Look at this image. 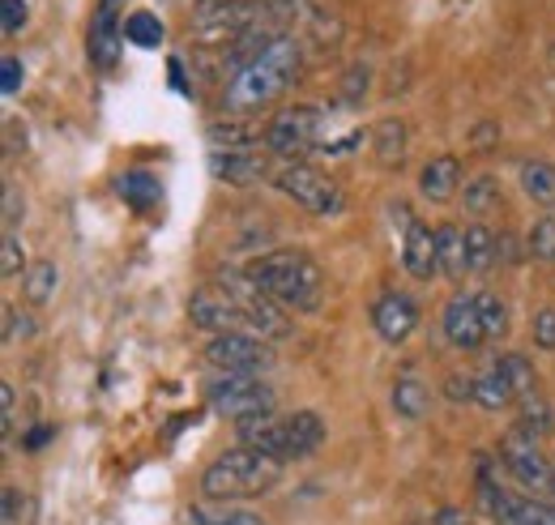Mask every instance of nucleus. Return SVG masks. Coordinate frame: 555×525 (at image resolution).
Listing matches in <instances>:
<instances>
[{
  "instance_id": "obj_8",
  "label": "nucleus",
  "mask_w": 555,
  "mask_h": 525,
  "mask_svg": "<svg viewBox=\"0 0 555 525\" xmlns=\"http://www.w3.org/2000/svg\"><path fill=\"white\" fill-rule=\"evenodd\" d=\"M206 359L227 376H261V372L274 368V350L257 333H244V329L214 333L206 346Z\"/></svg>"
},
{
  "instance_id": "obj_33",
  "label": "nucleus",
  "mask_w": 555,
  "mask_h": 525,
  "mask_svg": "<svg viewBox=\"0 0 555 525\" xmlns=\"http://www.w3.org/2000/svg\"><path fill=\"white\" fill-rule=\"evenodd\" d=\"M22 77H26V68L17 56H4V65H0V90L4 94H17L22 90Z\"/></svg>"
},
{
  "instance_id": "obj_13",
  "label": "nucleus",
  "mask_w": 555,
  "mask_h": 525,
  "mask_svg": "<svg viewBox=\"0 0 555 525\" xmlns=\"http://www.w3.org/2000/svg\"><path fill=\"white\" fill-rule=\"evenodd\" d=\"M372 325L376 333L385 337V342H406L418 325V308L411 295H398V291H389V295H380L376 304H372Z\"/></svg>"
},
{
  "instance_id": "obj_15",
  "label": "nucleus",
  "mask_w": 555,
  "mask_h": 525,
  "mask_svg": "<svg viewBox=\"0 0 555 525\" xmlns=\"http://www.w3.org/2000/svg\"><path fill=\"white\" fill-rule=\"evenodd\" d=\"M189 321L209 333H235L244 325V317L235 312V304L218 291V286H202L193 299H189Z\"/></svg>"
},
{
  "instance_id": "obj_21",
  "label": "nucleus",
  "mask_w": 555,
  "mask_h": 525,
  "mask_svg": "<svg viewBox=\"0 0 555 525\" xmlns=\"http://www.w3.org/2000/svg\"><path fill=\"white\" fill-rule=\"evenodd\" d=\"M372 145H376V163L380 167H402V158H406V129H402V120H380L376 132H372Z\"/></svg>"
},
{
  "instance_id": "obj_45",
  "label": "nucleus",
  "mask_w": 555,
  "mask_h": 525,
  "mask_svg": "<svg viewBox=\"0 0 555 525\" xmlns=\"http://www.w3.org/2000/svg\"><path fill=\"white\" fill-rule=\"evenodd\" d=\"M552 496H555V478H552Z\"/></svg>"
},
{
  "instance_id": "obj_32",
  "label": "nucleus",
  "mask_w": 555,
  "mask_h": 525,
  "mask_svg": "<svg viewBox=\"0 0 555 525\" xmlns=\"http://www.w3.org/2000/svg\"><path fill=\"white\" fill-rule=\"evenodd\" d=\"M526 248H530V257L555 265V218H539V222H534V231H530Z\"/></svg>"
},
{
  "instance_id": "obj_27",
  "label": "nucleus",
  "mask_w": 555,
  "mask_h": 525,
  "mask_svg": "<svg viewBox=\"0 0 555 525\" xmlns=\"http://www.w3.org/2000/svg\"><path fill=\"white\" fill-rule=\"evenodd\" d=\"M116 193L129 201L133 209H150L158 201V180L150 171H129V176L116 180Z\"/></svg>"
},
{
  "instance_id": "obj_1",
  "label": "nucleus",
  "mask_w": 555,
  "mask_h": 525,
  "mask_svg": "<svg viewBox=\"0 0 555 525\" xmlns=\"http://www.w3.org/2000/svg\"><path fill=\"white\" fill-rule=\"evenodd\" d=\"M299 68H304V43L295 35H278L253 65L231 73V81H227V107L231 112H257V107L274 103L278 94L299 77Z\"/></svg>"
},
{
  "instance_id": "obj_41",
  "label": "nucleus",
  "mask_w": 555,
  "mask_h": 525,
  "mask_svg": "<svg viewBox=\"0 0 555 525\" xmlns=\"http://www.w3.org/2000/svg\"><path fill=\"white\" fill-rule=\"evenodd\" d=\"M4 423H0V432H4V436H9V432H13V389H9V385H4Z\"/></svg>"
},
{
  "instance_id": "obj_6",
  "label": "nucleus",
  "mask_w": 555,
  "mask_h": 525,
  "mask_svg": "<svg viewBox=\"0 0 555 525\" xmlns=\"http://www.w3.org/2000/svg\"><path fill=\"white\" fill-rule=\"evenodd\" d=\"M274 389L257 376H222L209 385V410L231 419V423H257V419H270L274 414Z\"/></svg>"
},
{
  "instance_id": "obj_44",
  "label": "nucleus",
  "mask_w": 555,
  "mask_h": 525,
  "mask_svg": "<svg viewBox=\"0 0 555 525\" xmlns=\"http://www.w3.org/2000/svg\"><path fill=\"white\" fill-rule=\"evenodd\" d=\"M222 4H244V0H222Z\"/></svg>"
},
{
  "instance_id": "obj_17",
  "label": "nucleus",
  "mask_w": 555,
  "mask_h": 525,
  "mask_svg": "<svg viewBox=\"0 0 555 525\" xmlns=\"http://www.w3.org/2000/svg\"><path fill=\"white\" fill-rule=\"evenodd\" d=\"M457 184H462V163L453 154H436L418 176V193L427 201H449L457 193Z\"/></svg>"
},
{
  "instance_id": "obj_36",
  "label": "nucleus",
  "mask_w": 555,
  "mask_h": 525,
  "mask_svg": "<svg viewBox=\"0 0 555 525\" xmlns=\"http://www.w3.org/2000/svg\"><path fill=\"white\" fill-rule=\"evenodd\" d=\"M17 269H22V244H17V235L9 231V235H4V278H17Z\"/></svg>"
},
{
  "instance_id": "obj_4",
  "label": "nucleus",
  "mask_w": 555,
  "mask_h": 525,
  "mask_svg": "<svg viewBox=\"0 0 555 525\" xmlns=\"http://www.w3.org/2000/svg\"><path fill=\"white\" fill-rule=\"evenodd\" d=\"M321 440H325V423L312 410H299V414H286V419L270 414V419H257V423L240 427V445H248L257 453H270L278 461L308 458Z\"/></svg>"
},
{
  "instance_id": "obj_10",
  "label": "nucleus",
  "mask_w": 555,
  "mask_h": 525,
  "mask_svg": "<svg viewBox=\"0 0 555 525\" xmlns=\"http://www.w3.org/2000/svg\"><path fill=\"white\" fill-rule=\"evenodd\" d=\"M500 461H504V470H508L521 487H530V491H552L555 470L547 465V458L539 453V445H534L526 432L504 436V445H500Z\"/></svg>"
},
{
  "instance_id": "obj_9",
  "label": "nucleus",
  "mask_w": 555,
  "mask_h": 525,
  "mask_svg": "<svg viewBox=\"0 0 555 525\" xmlns=\"http://www.w3.org/2000/svg\"><path fill=\"white\" fill-rule=\"evenodd\" d=\"M321 137V112L317 107H286L266 125V145L278 158H304Z\"/></svg>"
},
{
  "instance_id": "obj_22",
  "label": "nucleus",
  "mask_w": 555,
  "mask_h": 525,
  "mask_svg": "<svg viewBox=\"0 0 555 525\" xmlns=\"http://www.w3.org/2000/svg\"><path fill=\"white\" fill-rule=\"evenodd\" d=\"M521 189H526V197L539 201V205H555V167L543 163V158L521 163Z\"/></svg>"
},
{
  "instance_id": "obj_29",
  "label": "nucleus",
  "mask_w": 555,
  "mask_h": 525,
  "mask_svg": "<svg viewBox=\"0 0 555 525\" xmlns=\"http://www.w3.org/2000/svg\"><path fill=\"white\" fill-rule=\"evenodd\" d=\"M56 282H61V273H56L52 261L30 265V273H26V299H30V304H48V299L56 295Z\"/></svg>"
},
{
  "instance_id": "obj_35",
  "label": "nucleus",
  "mask_w": 555,
  "mask_h": 525,
  "mask_svg": "<svg viewBox=\"0 0 555 525\" xmlns=\"http://www.w3.org/2000/svg\"><path fill=\"white\" fill-rule=\"evenodd\" d=\"M26 26V0H4V35H17Z\"/></svg>"
},
{
  "instance_id": "obj_5",
  "label": "nucleus",
  "mask_w": 555,
  "mask_h": 525,
  "mask_svg": "<svg viewBox=\"0 0 555 525\" xmlns=\"http://www.w3.org/2000/svg\"><path fill=\"white\" fill-rule=\"evenodd\" d=\"M214 286L235 304V312L244 317V325L253 329V333H266V337H286V333H291L286 317H282V304H274V299L248 278V269H222Z\"/></svg>"
},
{
  "instance_id": "obj_28",
  "label": "nucleus",
  "mask_w": 555,
  "mask_h": 525,
  "mask_svg": "<svg viewBox=\"0 0 555 525\" xmlns=\"http://www.w3.org/2000/svg\"><path fill=\"white\" fill-rule=\"evenodd\" d=\"M466 209H470L475 218H487V214H495V209H500V184H495L491 176H479V180H470V184H466Z\"/></svg>"
},
{
  "instance_id": "obj_11",
  "label": "nucleus",
  "mask_w": 555,
  "mask_h": 525,
  "mask_svg": "<svg viewBox=\"0 0 555 525\" xmlns=\"http://www.w3.org/2000/svg\"><path fill=\"white\" fill-rule=\"evenodd\" d=\"M120 9H125V0H99V9H94V17H90L86 56H90L94 68H116V61H120V39H125Z\"/></svg>"
},
{
  "instance_id": "obj_24",
  "label": "nucleus",
  "mask_w": 555,
  "mask_h": 525,
  "mask_svg": "<svg viewBox=\"0 0 555 525\" xmlns=\"http://www.w3.org/2000/svg\"><path fill=\"white\" fill-rule=\"evenodd\" d=\"M427 401H431V389H427L423 381H415V376H402V381L393 385V406H398V414L411 419V423H418V419L427 414Z\"/></svg>"
},
{
  "instance_id": "obj_14",
  "label": "nucleus",
  "mask_w": 555,
  "mask_h": 525,
  "mask_svg": "<svg viewBox=\"0 0 555 525\" xmlns=\"http://www.w3.org/2000/svg\"><path fill=\"white\" fill-rule=\"evenodd\" d=\"M209 171L222 184H261L270 176V163H266L261 150H214Z\"/></svg>"
},
{
  "instance_id": "obj_43",
  "label": "nucleus",
  "mask_w": 555,
  "mask_h": 525,
  "mask_svg": "<svg viewBox=\"0 0 555 525\" xmlns=\"http://www.w3.org/2000/svg\"><path fill=\"white\" fill-rule=\"evenodd\" d=\"M48 436H52V427H39V432H35V436H30V440H26V445H30V449H39V445H43V440H48Z\"/></svg>"
},
{
  "instance_id": "obj_30",
  "label": "nucleus",
  "mask_w": 555,
  "mask_h": 525,
  "mask_svg": "<svg viewBox=\"0 0 555 525\" xmlns=\"http://www.w3.org/2000/svg\"><path fill=\"white\" fill-rule=\"evenodd\" d=\"M555 423H552V406L543 401V397H530V401H521V419H517V432H526L530 440L534 436H547Z\"/></svg>"
},
{
  "instance_id": "obj_42",
  "label": "nucleus",
  "mask_w": 555,
  "mask_h": 525,
  "mask_svg": "<svg viewBox=\"0 0 555 525\" xmlns=\"http://www.w3.org/2000/svg\"><path fill=\"white\" fill-rule=\"evenodd\" d=\"M171 81H176V90H180V94H193V90H189V81H184V68H180V61H171Z\"/></svg>"
},
{
  "instance_id": "obj_18",
  "label": "nucleus",
  "mask_w": 555,
  "mask_h": 525,
  "mask_svg": "<svg viewBox=\"0 0 555 525\" xmlns=\"http://www.w3.org/2000/svg\"><path fill=\"white\" fill-rule=\"evenodd\" d=\"M436 253H440V269H444L453 282L466 278L470 253H466V231H462V227H440V231H436Z\"/></svg>"
},
{
  "instance_id": "obj_20",
  "label": "nucleus",
  "mask_w": 555,
  "mask_h": 525,
  "mask_svg": "<svg viewBox=\"0 0 555 525\" xmlns=\"http://www.w3.org/2000/svg\"><path fill=\"white\" fill-rule=\"evenodd\" d=\"M209 141H214V150H253L257 141H266V129L261 125H248V120H218V125H209Z\"/></svg>"
},
{
  "instance_id": "obj_16",
  "label": "nucleus",
  "mask_w": 555,
  "mask_h": 525,
  "mask_svg": "<svg viewBox=\"0 0 555 525\" xmlns=\"http://www.w3.org/2000/svg\"><path fill=\"white\" fill-rule=\"evenodd\" d=\"M402 265L411 269V278L427 282L440 269V253H436V231L427 222H411L406 227V244H402Z\"/></svg>"
},
{
  "instance_id": "obj_12",
  "label": "nucleus",
  "mask_w": 555,
  "mask_h": 525,
  "mask_svg": "<svg viewBox=\"0 0 555 525\" xmlns=\"http://www.w3.org/2000/svg\"><path fill=\"white\" fill-rule=\"evenodd\" d=\"M440 329H444V337H449L457 350H479V346L487 342L483 317H479V299L466 295V291H457V295L444 304Z\"/></svg>"
},
{
  "instance_id": "obj_40",
  "label": "nucleus",
  "mask_w": 555,
  "mask_h": 525,
  "mask_svg": "<svg viewBox=\"0 0 555 525\" xmlns=\"http://www.w3.org/2000/svg\"><path fill=\"white\" fill-rule=\"evenodd\" d=\"M436 525H470V522H466L462 509H440V513H436Z\"/></svg>"
},
{
  "instance_id": "obj_38",
  "label": "nucleus",
  "mask_w": 555,
  "mask_h": 525,
  "mask_svg": "<svg viewBox=\"0 0 555 525\" xmlns=\"http://www.w3.org/2000/svg\"><path fill=\"white\" fill-rule=\"evenodd\" d=\"M209 525H266L257 513H227V517H218V522H209Z\"/></svg>"
},
{
  "instance_id": "obj_2",
  "label": "nucleus",
  "mask_w": 555,
  "mask_h": 525,
  "mask_svg": "<svg viewBox=\"0 0 555 525\" xmlns=\"http://www.w3.org/2000/svg\"><path fill=\"white\" fill-rule=\"evenodd\" d=\"M248 278H253L274 304L295 308V312L317 308V304H321V291H325L321 265L312 261L304 248H274V253L248 261Z\"/></svg>"
},
{
  "instance_id": "obj_7",
  "label": "nucleus",
  "mask_w": 555,
  "mask_h": 525,
  "mask_svg": "<svg viewBox=\"0 0 555 525\" xmlns=\"http://www.w3.org/2000/svg\"><path fill=\"white\" fill-rule=\"evenodd\" d=\"M274 184L295 201V205H304V209H312V214H321V218H338V214L347 209L343 184H338L334 176L308 167V163H291V167H282V171L274 176Z\"/></svg>"
},
{
  "instance_id": "obj_23",
  "label": "nucleus",
  "mask_w": 555,
  "mask_h": 525,
  "mask_svg": "<svg viewBox=\"0 0 555 525\" xmlns=\"http://www.w3.org/2000/svg\"><path fill=\"white\" fill-rule=\"evenodd\" d=\"M466 253H470V269H491L500 261V235L487 222H470L466 227Z\"/></svg>"
},
{
  "instance_id": "obj_37",
  "label": "nucleus",
  "mask_w": 555,
  "mask_h": 525,
  "mask_svg": "<svg viewBox=\"0 0 555 525\" xmlns=\"http://www.w3.org/2000/svg\"><path fill=\"white\" fill-rule=\"evenodd\" d=\"M4 525H22V491L4 487Z\"/></svg>"
},
{
  "instance_id": "obj_26",
  "label": "nucleus",
  "mask_w": 555,
  "mask_h": 525,
  "mask_svg": "<svg viewBox=\"0 0 555 525\" xmlns=\"http://www.w3.org/2000/svg\"><path fill=\"white\" fill-rule=\"evenodd\" d=\"M125 39L141 48V52H154V48H163V22H158V13H133L129 22H125Z\"/></svg>"
},
{
  "instance_id": "obj_39",
  "label": "nucleus",
  "mask_w": 555,
  "mask_h": 525,
  "mask_svg": "<svg viewBox=\"0 0 555 525\" xmlns=\"http://www.w3.org/2000/svg\"><path fill=\"white\" fill-rule=\"evenodd\" d=\"M4 222H9V227L17 222V189H13V184L4 189Z\"/></svg>"
},
{
  "instance_id": "obj_31",
  "label": "nucleus",
  "mask_w": 555,
  "mask_h": 525,
  "mask_svg": "<svg viewBox=\"0 0 555 525\" xmlns=\"http://www.w3.org/2000/svg\"><path fill=\"white\" fill-rule=\"evenodd\" d=\"M475 299H479V317H483L487 337H504L508 333V308H504V299L491 295V291H479Z\"/></svg>"
},
{
  "instance_id": "obj_25",
  "label": "nucleus",
  "mask_w": 555,
  "mask_h": 525,
  "mask_svg": "<svg viewBox=\"0 0 555 525\" xmlns=\"http://www.w3.org/2000/svg\"><path fill=\"white\" fill-rule=\"evenodd\" d=\"M500 368L508 372V381H513V394H517V401L543 397V394H539V372H534V363H530L526 355H500Z\"/></svg>"
},
{
  "instance_id": "obj_19",
  "label": "nucleus",
  "mask_w": 555,
  "mask_h": 525,
  "mask_svg": "<svg viewBox=\"0 0 555 525\" xmlns=\"http://www.w3.org/2000/svg\"><path fill=\"white\" fill-rule=\"evenodd\" d=\"M475 401H479L483 410H504V406H513V401H517L513 381H508V372H504L500 363H491L487 372L475 376Z\"/></svg>"
},
{
  "instance_id": "obj_3",
  "label": "nucleus",
  "mask_w": 555,
  "mask_h": 525,
  "mask_svg": "<svg viewBox=\"0 0 555 525\" xmlns=\"http://www.w3.org/2000/svg\"><path fill=\"white\" fill-rule=\"evenodd\" d=\"M282 465L286 461L240 445V449H227L202 474V491H206V500H218V504L222 500H253V496H266L282 478Z\"/></svg>"
},
{
  "instance_id": "obj_34",
  "label": "nucleus",
  "mask_w": 555,
  "mask_h": 525,
  "mask_svg": "<svg viewBox=\"0 0 555 525\" xmlns=\"http://www.w3.org/2000/svg\"><path fill=\"white\" fill-rule=\"evenodd\" d=\"M534 342H539L543 350H555V308H543V312L534 317Z\"/></svg>"
}]
</instances>
